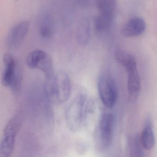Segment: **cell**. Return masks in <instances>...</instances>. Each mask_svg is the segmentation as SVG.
Segmentation results:
<instances>
[{"mask_svg": "<svg viewBox=\"0 0 157 157\" xmlns=\"http://www.w3.org/2000/svg\"><path fill=\"white\" fill-rule=\"evenodd\" d=\"M44 87L45 94L50 101L64 103L71 95V79L65 72L59 71L52 77L46 78Z\"/></svg>", "mask_w": 157, "mask_h": 157, "instance_id": "6da1fadb", "label": "cell"}, {"mask_svg": "<svg viewBox=\"0 0 157 157\" xmlns=\"http://www.w3.org/2000/svg\"><path fill=\"white\" fill-rule=\"evenodd\" d=\"M86 96L84 93H79L74 98L68 107L66 113V119L69 128L76 131L82 126L87 113Z\"/></svg>", "mask_w": 157, "mask_h": 157, "instance_id": "7a4b0ae2", "label": "cell"}, {"mask_svg": "<svg viewBox=\"0 0 157 157\" xmlns=\"http://www.w3.org/2000/svg\"><path fill=\"white\" fill-rule=\"evenodd\" d=\"M115 118L113 113H105L100 117L96 132V144L101 150L108 148L112 142Z\"/></svg>", "mask_w": 157, "mask_h": 157, "instance_id": "3957f363", "label": "cell"}, {"mask_svg": "<svg viewBox=\"0 0 157 157\" xmlns=\"http://www.w3.org/2000/svg\"><path fill=\"white\" fill-rule=\"evenodd\" d=\"M98 87L103 104L107 108H112L118 98V90L114 79L109 75H103L99 79Z\"/></svg>", "mask_w": 157, "mask_h": 157, "instance_id": "277c9868", "label": "cell"}, {"mask_svg": "<svg viewBox=\"0 0 157 157\" xmlns=\"http://www.w3.org/2000/svg\"><path fill=\"white\" fill-rule=\"evenodd\" d=\"M29 23L27 20L18 22L7 33L6 45L8 49H15L20 46L28 33Z\"/></svg>", "mask_w": 157, "mask_h": 157, "instance_id": "5b68a950", "label": "cell"}, {"mask_svg": "<svg viewBox=\"0 0 157 157\" xmlns=\"http://www.w3.org/2000/svg\"><path fill=\"white\" fill-rule=\"evenodd\" d=\"M146 28L145 22L142 17H135L123 25L121 34L125 37L137 36L144 34Z\"/></svg>", "mask_w": 157, "mask_h": 157, "instance_id": "8992f818", "label": "cell"}, {"mask_svg": "<svg viewBox=\"0 0 157 157\" xmlns=\"http://www.w3.org/2000/svg\"><path fill=\"white\" fill-rule=\"evenodd\" d=\"M4 70L2 77V83L4 86L10 87L13 82L16 71L17 63L12 54H4L3 58Z\"/></svg>", "mask_w": 157, "mask_h": 157, "instance_id": "52a82bcc", "label": "cell"}, {"mask_svg": "<svg viewBox=\"0 0 157 157\" xmlns=\"http://www.w3.org/2000/svg\"><path fill=\"white\" fill-rule=\"evenodd\" d=\"M128 74V92L129 99L132 102L138 98L141 90V80L137 69L127 72Z\"/></svg>", "mask_w": 157, "mask_h": 157, "instance_id": "ba28073f", "label": "cell"}, {"mask_svg": "<svg viewBox=\"0 0 157 157\" xmlns=\"http://www.w3.org/2000/svg\"><path fill=\"white\" fill-rule=\"evenodd\" d=\"M114 57L117 61L124 67L126 72L137 69L135 58L125 51L122 49L117 50L114 53Z\"/></svg>", "mask_w": 157, "mask_h": 157, "instance_id": "9c48e42d", "label": "cell"}, {"mask_svg": "<svg viewBox=\"0 0 157 157\" xmlns=\"http://www.w3.org/2000/svg\"><path fill=\"white\" fill-rule=\"evenodd\" d=\"M23 121V115L20 113L15 114L7 123L4 130V137H15Z\"/></svg>", "mask_w": 157, "mask_h": 157, "instance_id": "30bf717a", "label": "cell"}, {"mask_svg": "<svg viewBox=\"0 0 157 157\" xmlns=\"http://www.w3.org/2000/svg\"><path fill=\"white\" fill-rule=\"evenodd\" d=\"M77 40L81 46H86L90 37V25L88 20L83 18L78 25L76 33Z\"/></svg>", "mask_w": 157, "mask_h": 157, "instance_id": "8fae6325", "label": "cell"}, {"mask_svg": "<svg viewBox=\"0 0 157 157\" xmlns=\"http://www.w3.org/2000/svg\"><path fill=\"white\" fill-rule=\"evenodd\" d=\"M140 140L142 146L145 149L150 150L155 146V138L151 122L149 121H147L146 123Z\"/></svg>", "mask_w": 157, "mask_h": 157, "instance_id": "7c38bea8", "label": "cell"}, {"mask_svg": "<svg viewBox=\"0 0 157 157\" xmlns=\"http://www.w3.org/2000/svg\"><path fill=\"white\" fill-rule=\"evenodd\" d=\"M99 14L114 17L116 0H96Z\"/></svg>", "mask_w": 157, "mask_h": 157, "instance_id": "4fadbf2b", "label": "cell"}, {"mask_svg": "<svg viewBox=\"0 0 157 157\" xmlns=\"http://www.w3.org/2000/svg\"><path fill=\"white\" fill-rule=\"evenodd\" d=\"M114 18L98 14L95 20V29L98 33L106 32L110 29Z\"/></svg>", "mask_w": 157, "mask_h": 157, "instance_id": "5bb4252c", "label": "cell"}, {"mask_svg": "<svg viewBox=\"0 0 157 157\" xmlns=\"http://www.w3.org/2000/svg\"><path fill=\"white\" fill-rule=\"evenodd\" d=\"M46 54V52L41 50L36 49L33 51L27 57V64L31 69L37 68L40 62L45 57Z\"/></svg>", "mask_w": 157, "mask_h": 157, "instance_id": "9a60e30c", "label": "cell"}, {"mask_svg": "<svg viewBox=\"0 0 157 157\" xmlns=\"http://www.w3.org/2000/svg\"><path fill=\"white\" fill-rule=\"evenodd\" d=\"M52 59L47 53L45 57L40 62L37 68L44 73L46 78H48L54 75Z\"/></svg>", "mask_w": 157, "mask_h": 157, "instance_id": "2e32d148", "label": "cell"}, {"mask_svg": "<svg viewBox=\"0 0 157 157\" xmlns=\"http://www.w3.org/2000/svg\"><path fill=\"white\" fill-rule=\"evenodd\" d=\"M15 137H4L0 144V157H10L14 145Z\"/></svg>", "mask_w": 157, "mask_h": 157, "instance_id": "e0dca14e", "label": "cell"}, {"mask_svg": "<svg viewBox=\"0 0 157 157\" xmlns=\"http://www.w3.org/2000/svg\"><path fill=\"white\" fill-rule=\"evenodd\" d=\"M23 80V73L20 66L17 64L16 71L13 82L10 86L12 92L14 95H17L20 93L22 87Z\"/></svg>", "mask_w": 157, "mask_h": 157, "instance_id": "ac0fdd59", "label": "cell"}, {"mask_svg": "<svg viewBox=\"0 0 157 157\" xmlns=\"http://www.w3.org/2000/svg\"><path fill=\"white\" fill-rule=\"evenodd\" d=\"M140 138L138 136L133 138L131 142V157H144V151L142 149Z\"/></svg>", "mask_w": 157, "mask_h": 157, "instance_id": "d6986e66", "label": "cell"}, {"mask_svg": "<svg viewBox=\"0 0 157 157\" xmlns=\"http://www.w3.org/2000/svg\"><path fill=\"white\" fill-rule=\"evenodd\" d=\"M40 36L44 39H49L53 35V29L51 25L47 22L41 24L40 28Z\"/></svg>", "mask_w": 157, "mask_h": 157, "instance_id": "ffe728a7", "label": "cell"}]
</instances>
